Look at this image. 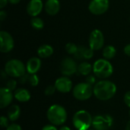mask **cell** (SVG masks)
<instances>
[{
  "instance_id": "obj_1",
  "label": "cell",
  "mask_w": 130,
  "mask_h": 130,
  "mask_svg": "<svg viewBox=\"0 0 130 130\" xmlns=\"http://www.w3.org/2000/svg\"><path fill=\"white\" fill-rule=\"evenodd\" d=\"M93 92L98 99L101 101H107L116 94L117 86L110 81L102 80L94 85Z\"/></svg>"
},
{
  "instance_id": "obj_2",
  "label": "cell",
  "mask_w": 130,
  "mask_h": 130,
  "mask_svg": "<svg viewBox=\"0 0 130 130\" xmlns=\"http://www.w3.org/2000/svg\"><path fill=\"white\" fill-rule=\"evenodd\" d=\"M47 119L53 125L60 126L66 123L67 113L66 109L59 104H53L47 110Z\"/></svg>"
},
{
  "instance_id": "obj_3",
  "label": "cell",
  "mask_w": 130,
  "mask_h": 130,
  "mask_svg": "<svg viewBox=\"0 0 130 130\" xmlns=\"http://www.w3.org/2000/svg\"><path fill=\"white\" fill-rule=\"evenodd\" d=\"M93 72L99 78L105 79L110 77L113 72V68L109 60L106 59H99L93 65Z\"/></svg>"
},
{
  "instance_id": "obj_4",
  "label": "cell",
  "mask_w": 130,
  "mask_h": 130,
  "mask_svg": "<svg viewBox=\"0 0 130 130\" xmlns=\"http://www.w3.org/2000/svg\"><path fill=\"white\" fill-rule=\"evenodd\" d=\"M93 119L86 110L77 111L72 118V123L77 130H88L92 125Z\"/></svg>"
},
{
  "instance_id": "obj_5",
  "label": "cell",
  "mask_w": 130,
  "mask_h": 130,
  "mask_svg": "<svg viewBox=\"0 0 130 130\" xmlns=\"http://www.w3.org/2000/svg\"><path fill=\"white\" fill-rule=\"evenodd\" d=\"M6 75L13 78H20L26 73V66L19 59H11L8 61L5 66Z\"/></svg>"
},
{
  "instance_id": "obj_6",
  "label": "cell",
  "mask_w": 130,
  "mask_h": 130,
  "mask_svg": "<svg viewBox=\"0 0 130 130\" xmlns=\"http://www.w3.org/2000/svg\"><path fill=\"white\" fill-rule=\"evenodd\" d=\"M93 93L92 85L86 82L79 83L73 88V96L79 101H85L89 99Z\"/></svg>"
},
{
  "instance_id": "obj_7",
  "label": "cell",
  "mask_w": 130,
  "mask_h": 130,
  "mask_svg": "<svg viewBox=\"0 0 130 130\" xmlns=\"http://www.w3.org/2000/svg\"><path fill=\"white\" fill-rule=\"evenodd\" d=\"M89 47L93 50H100L104 45V36L101 30L95 29L91 31L88 39Z\"/></svg>"
},
{
  "instance_id": "obj_8",
  "label": "cell",
  "mask_w": 130,
  "mask_h": 130,
  "mask_svg": "<svg viewBox=\"0 0 130 130\" xmlns=\"http://www.w3.org/2000/svg\"><path fill=\"white\" fill-rule=\"evenodd\" d=\"M113 120L110 115L96 116L92 121V126L96 130H108L113 125Z\"/></svg>"
},
{
  "instance_id": "obj_9",
  "label": "cell",
  "mask_w": 130,
  "mask_h": 130,
  "mask_svg": "<svg viewBox=\"0 0 130 130\" xmlns=\"http://www.w3.org/2000/svg\"><path fill=\"white\" fill-rule=\"evenodd\" d=\"M60 71L64 76H71L77 72L78 65L72 58L66 57L61 62Z\"/></svg>"
},
{
  "instance_id": "obj_10",
  "label": "cell",
  "mask_w": 130,
  "mask_h": 130,
  "mask_svg": "<svg viewBox=\"0 0 130 130\" xmlns=\"http://www.w3.org/2000/svg\"><path fill=\"white\" fill-rule=\"evenodd\" d=\"M109 0H91L88 5L90 12L95 15L104 14L109 8Z\"/></svg>"
},
{
  "instance_id": "obj_11",
  "label": "cell",
  "mask_w": 130,
  "mask_h": 130,
  "mask_svg": "<svg viewBox=\"0 0 130 130\" xmlns=\"http://www.w3.org/2000/svg\"><path fill=\"white\" fill-rule=\"evenodd\" d=\"M14 46L12 36L5 30L0 31V51L4 53L11 52Z\"/></svg>"
},
{
  "instance_id": "obj_12",
  "label": "cell",
  "mask_w": 130,
  "mask_h": 130,
  "mask_svg": "<svg viewBox=\"0 0 130 130\" xmlns=\"http://www.w3.org/2000/svg\"><path fill=\"white\" fill-rule=\"evenodd\" d=\"M43 3L42 0H30L27 5V12L31 17H37L42 11Z\"/></svg>"
},
{
  "instance_id": "obj_13",
  "label": "cell",
  "mask_w": 130,
  "mask_h": 130,
  "mask_svg": "<svg viewBox=\"0 0 130 130\" xmlns=\"http://www.w3.org/2000/svg\"><path fill=\"white\" fill-rule=\"evenodd\" d=\"M55 86L58 91L62 93H67L72 90V82L67 76H62L56 79Z\"/></svg>"
},
{
  "instance_id": "obj_14",
  "label": "cell",
  "mask_w": 130,
  "mask_h": 130,
  "mask_svg": "<svg viewBox=\"0 0 130 130\" xmlns=\"http://www.w3.org/2000/svg\"><path fill=\"white\" fill-rule=\"evenodd\" d=\"M13 99L12 91L5 88H2L0 89V107L5 108L11 104Z\"/></svg>"
},
{
  "instance_id": "obj_15",
  "label": "cell",
  "mask_w": 130,
  "mask_h": 130,
  "mask_svg": "<svg viewBox=\"0 0 130 130\" xmlns=\"http://www.w3.org/2000/svg\"><path fill=\"white\" fill-rule=\"evenodd\" d=\"M41 60L38 57H32L28 59L26 64V69L29 74H36L41 67Z\"/></svg>"
},
{
  "instance_id": "obj_16",
  "label": "cell",
  "mask_w": 130,
  "mask_h": 130,
  "mask_svg": "<svg viewBox=\"0 0 130 130\" xmlns=\"http://www.w3.org/2000/svg\"><path fill=\"white\" fill-rule=\"evenodd\" d=\"M61 5L59 0H47L44 5L46 12L50 15H56L58 14Z\"/></svg>"
},
{
  "instance_id": "obj_17",
  "label": "cell",
  "mask_w": 130,
  "mask_h": 130,
  "mask_svg": "<svg viewBox=\"0 0 130 130\" xmlns=\"http://www.w3.org/2000/svg\"><path fill=\"white\" fill-rule=\"evenodd\" d=\"M54 53V50L52 46L49 44H43L37 50V55L40 58L46 59L51 56Z\"/></svg>"
},
{
  "instance_id": "obj_18",
  "label": "cell",
  "mask_w": 130,
  "mask_h": 130,
  "mask_svg": "<svg viewBox=\"0 0 130 130\" xmlns=\"http://www.w3.org/2000/svg\"><path fill=\"white\" fill-rule=\"evenodd\" d=\"M14 98L20 102H27L30 98V92L24 88H18L14 91Z\"/></svg>"
},
{
  "instance_id": "obj_19",
  "label": "cell",
  "mask_w": 130,
  "mask_h": 130,
  "mask_svg": "<svg viewBox=\"0 0 130 130\" xmlns=\"http://www.w3.org/2000/svg\"><path fill=\"white\" fill-rule=\"evenodd\" d=\"M91 71H93V66L88 62H82L78 66V71L80 75L88 76L91 74Z\"/></svg>"
},
{
  "instance_id": "obj_20",
  "label": "cell",
  "mask_w": 130,
  "mask_h": 130,
  "mask_svg": "<svg viewBox=\"0 0 130 130\" xmlns=\"http://www.w3.org/2000/svg\"><path fill=\"white\" fill-rule=\"evenodd\" d=\"M20 113H21L20 107L18 105H12L9 107V109L8 110V119L11 121H15L19 118Z\"/></svg>"
},
{
  "instance_id": "obj_21",
  "label": "cell",
  "mask_w": 130,
  "mask_h": 130,
  "mask_svg": "<svg viewBox=\"0 0 130 130\" xmlns=\"http://www.w3.org/2000/svg\"><path fill=\"white\" fill-rule=\"evenodd\" d=\"M117 54L116 48L112 45H108L103 49V56L104 59L110 60L114 58Z\"/></svg>"
},
{
  "instance_id": "obj_22",
  "label": "cell",
  "mask_w": 130,
  "mask_h": 130,
  "mask_svg": "<svg viewBox=\"0 0 130 130\" xmlns=\"http://www.w3.org/2000/svg\"><path fill=\"white\" fill-rule=\"evenodd\" d=\"M30 24L35 30H41L44 27L43 21L39 17H32L30 19Z\"/></svg>"
},
{
  "instance_id": "obj_23",
  "label": "cell",
  "mask_w": 130,
  "mask_h": 130,
  "mask_svg": "<svg viewBox=\"0 0 130 130\" xmlns=\"http://www.w3.org/2000/svg\"><path fill=\"white\" fill-rule=\"evenodd\" d=\"M87 47L84 46H79L78 47V50L76 51V53H75L74 56L76 59L78 60H82L84 59V55H85V52Z\"/></svg>"
},
{
  "instance_id": "obj_24",
  "label": "cell",
  "mask_w": 130,
  "mask_h": 130,
  "mask_svg": "<svg viewBox=\"0 0 130 130\" xmlns=\"http://www.w3.org/2000/svg\"><path fill=\"white\" fill-rule=\"evenodd\" d=\"M78 46H76L75 43H68L66 46H65V49H66V51L69 53V54H73L75 55V53H76L77 50H78Z\"/></svg>"
},
{
  "instance_id": "obj_25",
  "label": "cell",
  "mask_w": 130,
  "mask_h": 130,
  "mask_svg": "<svg viewBox=\"0 0 130 130\" xmlns=\"http://www.w3.org/2000/svg\"><path fill=\"white\" fill-rule=\"evenodd\" d=\"M28 82L32 86H37L39 84V78L36 74H29Z\"/></svg>"
},
{
  "instance_id": "obj_26",
  "label": "cell",
  "mask_w": 130,
  "mask_h": 130,
  "mask_svg": "<svg viewBox=\"0 0 130 130\" xmlns=\"http://www.w3.org/2000/svg\"><path fill=\"white\" fill-rule=\"evenodd\" d=\"M16 86H17V82L14 79H10L6 83V88L11 91L16 88Z\"/></svg>"
},
{
  "instance_id": "obj_27",
  "label": "cell",
  "mask_w": 130,
  "mask_h": 130,
  "mask_svg": "<svg viewBox=\"0 0 130 130\" xmlns=\"http://www.w3.org/2000/svg\"><path fill=\"white\" fill-rule=\"evenodd\" d=\"M56 90V88L55 85H49L46 88L44 93L46 96H51L55 93Z\"/></svg>"
},
{
  "instance_id": "obj_28",
  "label": "cell",
  "mask_w": 130,
  "mask_h": 130,
  "mask_svg": "<svg viewBox=\"0 0 130 130\" xmlns=\"http://www.w3.org/2000/svg\"><path fill=\"white\" fill-rule=\"evenodd\" d=\"M94 50H93L91 48H90V47L86 48L85 52V55H84V59H91L94 56Z\"/></svg>"
},
{
  "instance_id": "obj_29",
  "label": "cell",
  "mask_w": 130,
  "mask_h": 130,
  "mask_svg": "<svg viewBox=\"0 0 130 130\" xmlns=\"http://www.w3.org/2000/svg\"><path fill=\"white\" fill-rule=\"evenodd\" d=\"M95 82H96V78L94 75H89L87 76L86 78V83L91 85H95Z\"/></svg>"
},
{
  "instance_id": "obj_30",
  "label": "cell",
  "mask_w": 130,
  "mask_h": 130,
  "mask_svg": "<svg viewBox=\"0 0 130 130\" xmlns=\"http://www.w3.org/2000/svg\"><path fill=\"white\" fill-rule=\"evenodd\" d=\"M0 124H1V126L2 128H7L8 126V119L4 116L1 117V118H0Z\"/></svg>"
},
{
  "instance_id": "obj_31",
  "label": "cell",
  "mask_w": 130,
  "mask_h": 130,
  "mask_svg": "<svg viewBox=\"0 0 130 130\" xmlns=\"http://www.w3.org/2000/svg\"><path fill=\"white\" fill-rule=\"evenodd\" d=\"M28 78H29V73H27V74L25 73L24 75H22L19 78V82L21 84H24L27 82H28Z\"/></svg>"
},
{
  "instance_id": "obj_32",
  "label": "cell",
  "mask_w": 130,
  "mask_h": 130,
  "mask_svg": "<svg viewBox=\"0 0 130 130\" xmlns=\"http://www.w3.org/2000/svg\"><path fill=\"white\" fill-rule=\"evenodd\" d=\"M6 130H22L21 127L18 124H11L7 127Z\"/></svg>"
},
{
  "instance_id": "obj_33",
  "label": "cell",
  "mask_w": 130,
  "mask_h": 130,
  "mask_svg": "<svg viewBox=\"0 0 130 130\" xmlns=\"http://www.w3.org/2000/svg\"><path fill=\"white\" fill-rule=\"evenodd\" d=\"M124 101H125V104L130 107V91L126 92L125 96H124Z\"/></svg>"
},
{
  "instance_id": "obj_34",
  "label": "cell",
  "mask_w": 130,
  "mask_h": 130,
  "mask_svg": "<svg viewBox=\"0 0 130 130\" xmlns=\"http://www.w3.org/2000/svg\"><path fill=\"white\" fill-rule=\"evenodd\" d=\"M123 50H124V53H125L126 56H130V43L127 44V45L124 47Z\"/></svg>"
},
{
  "instance_id": "obj_35",
  "label": "cell",
  "mask_w": 130,
  "mask_h": 130,
  "mask_svg": "<svg viewBox=\"0 0 130 130\" xmlns=\"http://www.w3.org/2000/svg\"><path fill=\"white\" fill-rule=\"evenodd\" d=\"M6 16H7V14H6V11H5L4 10H1L0 11V21H2L5 20V18H6Z\"/></svg>"
},
{
  "instance_id": "obj_36",
  "label": "cell",
  "mask_w": 130,
  "mask_h": 130,
  "mask_svg": "<svg viewBox=\"0 0 130 130\" xmlns=\"http://www.w3.org/2000/svg\"><path fill=\"white\" fill-rule=\"evenodd\" d=\"M42 130H57V129L53 125H46L43 127Z\"/></svg>"
},
{
  "instance_id": "obj_37",
  "label": "cell",
  "mask_w": 130,
  "mask_h": 130,
  "mask_svg": "<svg viewBox=\"0 0 130 130\" xmlns=\"http://www.w3.org/2000/svg\"><path fill=\"white\" fill-rule=\"evenodd\" d=\"M8 0H0V8L3 9L8 4Z\"/></svg>"
},
{
  "instance_id": "obj_38",
  "label": "cell",
  "mask_w": 130,
  "mask_h": 130,
  "mask_svg": "<svg viewBox=\"0 0 130 130\" xmlns=\"http://www.w3.org/2000/svg\"><path fill=\"white\" fill-rule=\"evenodd\" d=\"M20 2H21V0H8V2H9L10 4H12V5L18 4Z\"/></svg>"
},
{
  "instance_id": "obj_39",
  "label": "cell",
  "mask_w": 130,
  "mask_h": 130,
  "mask_svg": "<svg viewBox=\"0 0 130 130\" xmlns=\"http://www.w3.org/2000/svg\"><path fill=\"white\" fill-rule=\"evenodd\" d=\"M126 130H130V120L128 121V123H126Z\"/></svg>"
},
{
  "instance_id": "obj_40",
  "label": "cell",
  "mask_w": 130,
  "mask_h": 130,
  "mask_svg": "<svg viewBox=\"0 0 130 130\" xmlns=\"http://www.w3.org/2000/svg\"><path fill=\"white\" fill-rule=\"evenodd\" d=\"M59 130H71L70 129V128H69V127H67V126H62L61 129Z\"/></svg>"
},
{
  "instance_id": "obj_41",
  "label": "cell",
  "mask_w": 130,
  "mask_h": 130,
  "mask_svg": "<svg viewBox=\"0 0 130 130\" xmlns=\"http://www.w3.org/2000/svg\"><path fill=\"white\" fill-rule=\"evenodd\" d=\"M129 116H130V110H129Z\"/></svg>"
}]
</instances>
